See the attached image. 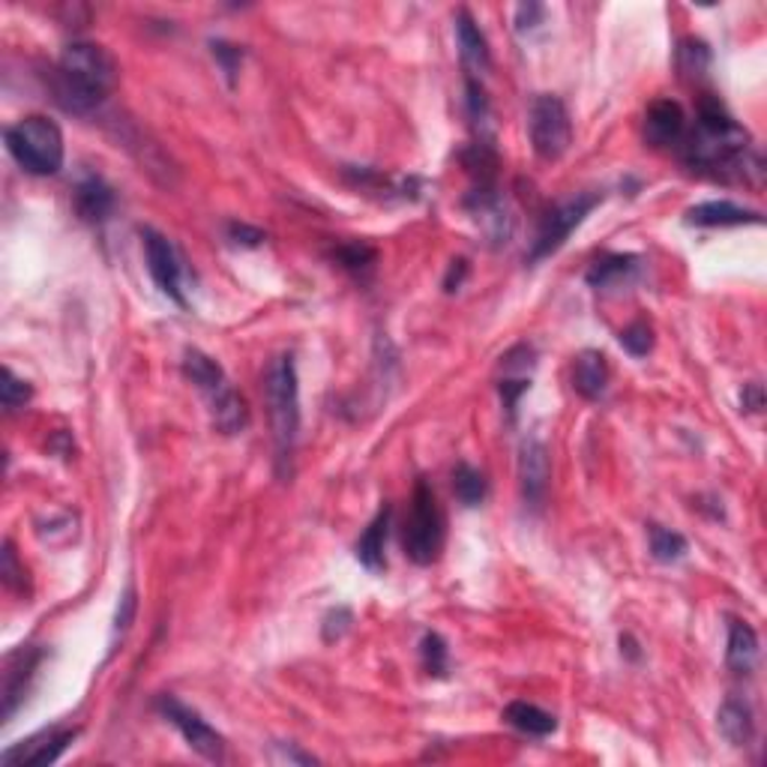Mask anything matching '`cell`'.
<instances>
[{
  "mask_svg": "<svg viewBox=\"0 0 767 767\" xmlns=\"http://www.w3.org/2000/svg\"><path fill=\"white\" fill-rule=\"evenodd\" d=\"M31 399H34V387L24 381V378H19V375L7 366V369H3V407H7V411H19V407L27 405Z\"/></svg>",
  "mask_w": 767,
  "mask_h": 767,
  "instance_id": "d6a6232c",
  "label": "cell"
},
{
  "mask_svg": "<svg viewBox=\"0 0 767 767\" xmlns=\"http://www.w3.org/2000/svg\"><path fill=\"white\" fill-rule=\"evenodd\" d=\"M597 204V192H582V195H573V198H567V202L555 204L549 214L543 216V222H539L537 240H534V249L527 255V261L537 264L543 261V258L555 255V252L561 249L563 243L570 240V234H573L575 228L585 222V216L591 214Z\"/></svg>",
  "mask_w": 767,
  "mask_h": 767,
  "instance_id": "52a82bcc",
  "label": "cell"
},
{
  "mask_svg": "<svg viewBox=\"0 0 767 767\" xmlns=\"http://www.w3.org/2000/svg\"><path fill=\"white\" fill-rule=\"evenodd\" d=\"M279 746H282V743H279ZM282 758H288V762H300V765H312V762H315V758H312V755L294 753V750H291V746H288V750H285V746H282Z\"/></svg>",
  "mask_w": 767,
  "mask_h": 767,
  "instance_id": "60d3db41",
  "label": "cell"
},
{
  "mask_svg": "<svg viewBox=\"0 0 767 767\" xmlns=\"http://www.w3.org/2000/svg\"><path fill=\"white\" fill-rule=\"evenodd\" d=\"M443 537H447V515H443L435 489L419 477L414 495H411L405 525H402L405 558L417 563V567H429V563L441 558Z\"/></svg>",
  "mask_w": 767,
  "mask_h": 767,
  "instance_id": "277c9868",
  "label": "cell"
},
{
  "mask_svg": "<svg viewBox=\"0 0 767 767\" xmlns=\"http://www.w3.org/2000/svg\"><path fill=\"white\" fill-rule=\"evenodd\" d=\"M183 375H186L202 393H210V390H216V387H222V384L228 381L222 366H219L214 357H207L204 351H198V348H190V351L183 354Z\"/></svg>",
  "mask_w": 767,
  "mask_h": 767,
  "instance_id": "d4e9b609",
  "label": "cell"
},
{
  "mask_svg": "<svg viewBox=\"0 0 767 767\" xmlns=\"http://www.w3.org/2000/svg\"><path fill=\"white\" fill-rule=\"evenodd\" d=\"M686 222L698 228H731V226H762L765 219L758 210L741 207L734 202H702L686 210Z\"/></svg>",
  "mask_w": 767,
  "mask_h": 767,
  "instance_id": "9a60e30c",
  "label": "cell"
},
{
  "mask_svg": "<svg viewBox=\"0 0 767 767\" xmlns=\"http://www.w3.org/2000/svg\"><path fill=\"white\" fill-rule=\"evenodd\" d=\"M419 657H423V669L435 674V678H443L447 669H450V650H447V642H443L438 633H426L423 642H419Z\"/></svg>",
  "mask_w": 767,
  "mask_h": 767,
  "instance_id": "4dcf8cb0",
  "label": "cell"
},
{
  "mask_svg": "<svg viewBox=\"0 0 767 767\" xmlns=\"http://www.w3.org/2000/svg\"><path fill=\"white\" fill-rule=\"evenodd\" d=\"M453 491L465 507H479V503L486 501V495H489V479L474 465L459 462L453 467Z\"/></svg>",
  "mask_w": 767,
  "mask_h": 767,
  "instance_id": "83f0119b",
  "label": "cell"
},
{
  "mask_svg": "<svg viewBox=\"0 0 767 767\" xmlns=\"http://www.w3.org/2000/svg\"><path fill=\"white\" fill-rule=\"evenodd\" d=\"M678 70L683 78H702L710 70V48L702 39H681L678 42Z\"/></svg>",
  "mask_w": 767,
  "mask_h": 767,
  "instance_id": "f546056e",
  "label": "cell"
},
{
  "mask_svg": "<svg viewBox=\"0 0 767 767\" xmlns=\"http://www.w3.org/2000/svg\"><path fill=\"white\" fill-rule=\"evenodd\" d=\"M390 515H393L390 503H384L381 510L375 513V519L369 522V527L363 531V537L357 539V561L363 563L366 570H372V573L384 570V546H387Z\"/></svg>",
  "mask_w": 767,
  "mask_h": 767,
  "instance_id": "603a6c76",
  "label": "cell"
},
{
  "mask_svg": "<svg viewBox=\"0 0 767 767\" xmlns=\"http://www.w3.org/2000/svg\"><path fill=\"white\" fill-rule=\"evenodd\" d=\"M207 395V405H210V417H214L216 431L222 435H240V431L249 426V407L243 402V395L231 387V384H222L216 387Z\"/></svg>",
  "mask_w": 767,
  "mask_h": 767,
  "instance_id": "2e32d148",
  "label": "cell"
},
{
  "mask_svg": "<svg viewBox=\"0 0 767 767\" xmlns=\"http://www.w3.org/2000/svg\"><path fill=\"white\" fill-rule=\"evenodd\" d=\"M503 722L527 734V738H549L551 731L558 729V719L551 717L549 710L531 705V702H510L503 707Z\"/></svg>",
  "mask_w": 767,
  "mask_h": 767,
  "instance_id": "cb8c5ba5",
  "label": "cell"
},
{
  "mask_svg": "<svg viewBox=\"0 0 767 767\" xmlns=\"http://www.w3.org/2000/svg\"><path fill=\"white\" fill-rule=\"evenodd\" d=\"M527 132H531L534 154L546 162H555L570 150V142H573L570 111L558 96L539 94L527 111Z\"/></svg>",
  "mask_w": 767,
  "mask_h": 767,
  "instance_id": "8992f818",
  "label": "cell"
},
{
  "mask_svg": "<svg viewBox=\"0 0 767 767\" xmlns=\"http://www.w3.org/2000/svg\"><path fill=\"white\" fill-rule=\"evenodd\" d=\"M455 42H459L462 63L471 70V78L491 70L489 42H486V36H483V31H479L467 10L455 12Z\"/></svg>",
  "mask_w": 767,
  "mask_h": 767,
  "instance_id": "e0dca14e",
  "label": "cell"
},
{
  "mask_svg": "<svg viewBox=\"0 0 767 767\" xmlns=\"http://www.w3.org/2000/svg\"><path fill=\"white\" fill-rule=\"evenodd\" d=\"M264 399H267V414L273 426L279 471L285 474V465L294 459V447L300 438V381L294 354H279L270 360L267 375H264Z\"/></svg>",
  "mask_w": 767,
  "mask_h": 767,
  "instance_id": "3957f363",
  "label": "cell"
},
{
  "mask_svg": "<svg viewBox=\"0 0 767 767\" xmlns=\"http://www.w3.org/2000/svg\"><path fill=\"white\" fill-rule=\"evenodd\" d=\"M686 114L674 99H657L645 111V142L654 147H681L686 138Z\"/></svg>",
  "mask_w": 767,
  "mask_h": 767,
  "instance_id": "8fae6325",
  "label": "cell"
},
{
  "mask_svg": "<svg viewBox=\"0 0 767 767\" xmlns=\"http://www.w3.org/2000/svg\"><path fill=\"white\" fill-rule=\"evenodd\" d=\"M210 51H214V58L219 60V66H222V72L228 75V82H234V75H238L240 70V60H243V48L231 46L226 39H214V42H210Z\"/></svg>",
  "mask_w": 767,
  "mask_h": 767,
  "instance_id": "836d02e7",
  "label": "cell"
},
{
  "mask_svg": "<svg viewBox=\"0 0 767 767\" xmlns=\"http://www.w3.org/2000/svg\"><path fill=\"white\" fill-rule=\"evenodd\" d=\"M156 710H159V714L183 734V741L190 743L195 753L204 755L207 762H222V758H226V741H222V734L216 729H210L207 719H204L198 710L186 707L180 698H174V695H159Z\"/></svg>",
  "mask_w": 767,
  "mask_h": 767,
  "instance_id": "ba28073f",
  "label": "cell"
},
{
  "mask_svg": "<svg viewBox=\"0 0 767 767\" xmlns=\"http://www.w3.org/2000/svg\"><path fill=\"white\" fill-rule=\"evenodd\" d=\"M333 258L345 273H351L354 279H366L375 270V264H378V249L369 246L366 240H351V243H339L336 246Z\"/></svg>",
  "mask_w": 767,
  "mask_h": 767,
  "instance_id": "484cf974",
  "label": "cell"
},
{
  "mask_svg": "<svg viewBox=\"0 0 767 767\" xmlns=\"http://www.w3.org/2000/svg\"><path fill=\"white\" fill-rule=\"evenodd\" d=\"M75 210L84 222H106L111 210H114V190L108 186L106 180L87 174V178L75 186Z\"/></svg>",
  "mask_w": 767,
  "mask_h": 767,
  "instance_id": "ffe728a7",
  "label": "cell"
},
{
  "mask_svg": "<svg viewBox=\"0 0 767 767\" xmlns=\"http://www.w3.org/2000/svg\"><path fill=\"white\" fill-rule=\"evenodd\" d=\"M726 662L734 674H753L758 666V635L746 621H729V647Z\"/></svg>",
  "mask_w": 767,
  "mask_h": 767,
  "instance_id": "44dd1931",
  "label": "cell"
},
{
  "mask_svg": "<svg viewBox=\"0 0 767 767\" xmlns=\"http://www.w3.org/2000/svg\"><path fill=\"white\" fill-rule=\"evenodd\" d=\"M228 240L238 243V246H261L267 234L261 228H252L246 222H228Z\"/></svg>",
  "mask_w": 767,
  "mask_h": 767,
  "instance_id": "8d00e7d4",
  "label": "cell"
},
{
  "mask_svg": "<svg viewBox=\"0 0 767 767\" xmlns=\"http://www.w3.org/2000/svg\"><path fill=\"white\" fill-rule=\"evenodd\" d=\"M351 623H354V614L345 606L327 611V618H324V642H339L351 630Z\"/></svg>",
  "mask_w": 767,
  "mask_h": 767,
  "instance_id": "e575fe53",
  "label": "cell"
},
{
  "mask_svg": "<svg viewBox=\"0 0 767 767\" xmlns=\"http://www.w3.org/2000/svg\"><path fill=\"white\" fill-rule=\"evenodd\" d=\"M647 539H650V555H654V561L659 563L681 561L683 555H686V549H690L683 534L669 531V527H662V525L647 527Z\"/></svg>",
  "mask_w": 767,
  "mask_h": 767,
  "instance_id": "f1b7e54d",
  "label": "cell"
},
{
  "mask_svg": "<svg viewBox=\"0 0 767 767\" xmlns=\"http://www.w3.org/2000/svg\"><path fill=\"white\" fill-rule=\"evenodd\" d=\"M501 381H498V393H501L503 405L510 411V417H515V405L519 399L531 387V369H534V348L515 345L513 351H507L501 357Z\"/></svg>",
  "mask_w": 767,
  "mask_h": 767,
  "instance_id": "4fadbf2b",
  "label": "cell"
},
{
  "mask_svg": "<svg viewBox=\"0 0 767 767\" xmlns=\"http://www.w3.org/2000/svg\"><path fill=\"white\" fill-rule=\"evenodd\" d=\"M118 60L111 58L108 48L96 42H72L63 48L54 66L51 90L66 111L90 114L118 87Z\"/></svg>",
  "mask_w": 767,
  "mask_h": 767,
  "instance_id": "7a4b0ae2",
  "label": "cell"
},
{
  "mask_svg": "<svg viewBox=\"0 0 767 767\" xmlns=\"http://www.w3.org/2000/svg\"><path fill=\"white\" fill-rule=\"evenodd\" d=\"M465 90H467V118H471V126H474V132H477V142L491 144L495 132H491L489 96H486V90H483V84H479L477 78H471V75H467Z\"/></svg>",
  "mask_w": 767,
  "mask_h": 767,
  "instance_id": "4316f807",
  "label": "cell"
},
{
  "mask_svg": "<svg viewBox=\"0 0 767 767\" xmlns=\"http://www.w3.org/2000/svg\"><path fill=\"white\" fill-rule=\"evenodd\" d=\"M549 450L546 443L531 438L522 443V453H519V483H522V495L531 507H539L546 501V491H549Z\"/></svg>",
  "mask_w": 767,
  "mask_h": 767,
  "instance_id": "7c38bea8",
  "label": "cell"
},
{
  "mask_svg": "<svg viewBox=\"0 0 767 767\" xmlns=\"http://www.w3.org/2000/svg\"><path fill=\"white\" fill-rule=\"evenodd\" d=\"M642 267V258L638 255H623V252H609V255H599L597 261L591 264L587 270V285L597 288V291H606V288H618L626 285Z\"/></svg>",
  "mask_w": 767,
  "mask_h": 767,
  "instance_id": "ac0fdd59",
  "label": "cell"
},
{
  "mask_svg": "<svg viewBox=\"0 0 767 767\" xmlns=\"http://www.w3.org/2000/svg\"><path fill=\"white\" fill-rule=\"evenodd\" d=\"M78 738V729L39 731L3 753V767H42L58 762L60 753Z\"/></svg>",
  "mask_w": 767,
  "mask_h": 767,
  "instance_id": "30bf717a",
  "label": "cell"
},
{
  "mask_svg": "<svg viewBox=\"0 0 767 767\" xmlns=\"http://www.w3.org/2000/svg\"><path fill=\"white\" fill-rule=\"evenodd\" d=\"M741 405L746 407L750 414H758V411L765 407V390H762V384L753 381V384H746V387H743Z\"/></svg>",
  "mask_w": 767,
  "mask_h": 767,
  "instance_id": "f35d334b",
  "label": "cell"
},
{
  "mask_svg": "<svg viewBox=\"0 0 767 767\" xmlns=\"http://www.w3.org/2000/svg\"><path fill=\"white\" fill-rule=\"evenodd\" d=\"M135 609H138V599H135V587H126L123 591V597H120L118 602V614H114V638L118 635H126V630L132 626V621H135Z\"/></svg>",
  "mask_w": 767,
  "mask_h": 767,
  "instance_id": "d590c367",
  "label": "cell"
},
{
  "mask_svg": "<svg viewBox=\"0 0 767 767\" xmlns=\"http://www.w3.org/2000/svg\"><path fill=\"white\" fill-rule=\"evenodd\" d=\"M573 387L575 393L587 399V402H597L606 395V387H609V363H606V354L602 351H582L575 357L573 366Z\"/></svg>",
  "mask_w": 767,
  "mask_h": 767,
  "instance_id": "d6986e66",
  "label": "cell"
},
{
  "mask_svg": "<svg viewBox=\"0 0 767 767\" xmlns=\"http://www.w3.org/2000/svg\"><path fill=\"white\" fill-rule=\"evenodd\" d=\"M678 150L693 171L717 180H750V174H762V159L753 154L750 135L714 94L698 99L695 126L686 130Z\"/></svg>",
  "mask_w": 767,
  "mask_h": 767,
  "instance_id": "6da1fadb",
  "label": "cell"
},
{
  "mask_svg": "<svg viewBox=\"0 0 767 767\" xmlns=\"http://www.w3.org/2000/svg\"><path fill=\"white\" fill-rule=\"evenodd\" d=\"M142 240L147 270L154 276L156 288H159L168 300H174L178 306H186V297H183V264H180L174 243H171L166 234L154 231V228H142Z\"/></svg>",
  "mask_w": 767,
  "mask_h": 767,
  "instance_id": "9c48e42d",
  "label": "cell"
},
{
  "mask_svg": "<svg viewBox=\"0 0 767 767\" xmlns=\"http://www.w3.org/2000/svg\"><path fill=\"white\" fill-rule=\"evenodd\" d=\"M42 654L34 647H19L15 654L7 657V671H3V719H10L15 714V707L27 693L31 678H34L36 666H39Z\"/></svg>",
  "mask_w": 767,
  "mask_h": 767,
  "instance_id": "5bb4252c",
  "label": "cell"
},
{
  "mask_svg": "<svg viewBox=\"0 0 767 767\" xmlns=\"http://www.w3.org/2000/svg\"><path fill=\"white\" fill-rule=\"evenodd\" d=\"M543 19H546V7H543V3H522V7L515 10V31H519V34L534 31Z\"/></svg>",
  "mask_w": 767,
  "mask_h": 767,
  "instance_id": "74e56055",
  "label": "cell"
},
{
  "mask_svg": "<svg viewBox=\"0 0 767 767\" xmlns=\"http://www.w3.org/2000/svg\"><path fill=\"white\" fill-rule=\"evenodd\" d=\"M7 150L27 174L48 178L63 166V132L54 120L31 114L7 126Z\"/></svg>",
  "mask_w": 767,
  "mask_h": 767,
  "instance_id": "5b68a950",
  "label": "cell"
},
{
  "mask_svg": "<svg viewBox=\"0 0 767 767\" xmlns=\"http://www.w3.org/2000/svg\"><path fill=\"white\" fill-rule=\"evenodd\" d=\"M717 726L719 731H722V738H726L731 746H750L755 738L753 707L731 695V698H726L722 707H719Z\"/></svg>",
  "mask_w": 767,
  "mask_h": 767,
  "instance_id": "7402d4cb",
  "label": "cell"
},
{
  "mask_svg": "<svg viewBox=\"0 0 767 767\" xmlns=\"http://www.w3.org/2000/svg\"><path fill=\"white\" fill-rule=\"evenodd\" d=\"M621 650H626V657L638 659V645H635L630 635H621Z\"/></svg>",
  "mask_w": 767,
  "mask_h": 767,
  "instance_id": "b9f144b4",
  "label": "cell"
},
{
  "mask_svg": "<svg viewBox=\"0 0 767 767\" xmlns=\"http://www.w3.org/2000/svg\"><path fill=\"white\" fill-rule=\"evenodd\" d=\"M621 345L630 357H647L654 351V327L645 321V318H635L630 327L621 330Z\"/></svg>",
  "mask_w": 767,
  "mask_h": 767,
  "instance_id": "1f68e13d",
  "label": "cell"
},
{
  "mask_svg": "<svg viewBox=\"0 0 767 767\" xmlns=\"http://www.w3.org/2000/svg\"><path fill=\"white\" fill-rule=\"evenodd\" d=\"M467 276V261L465 258H455L453 264H450V270H447V279H443V291H459L462 288V282H465Z\"/></svg>",
  "mask_w": 767,
  "mask_h": 767,
  "instance_id": "ab89813d",
  "label": "cell"
}]
</instances>
